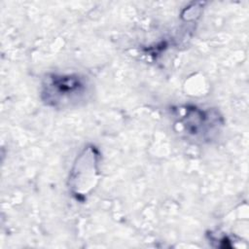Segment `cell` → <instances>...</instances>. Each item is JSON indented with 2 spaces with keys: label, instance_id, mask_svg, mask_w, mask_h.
I'll list each match as a JSON object with an SVG mask.
<instances>
[{
  "label": "cell",
  "instance_id": "6da1fadb",
  "mask_svg": "<svg viewBox=\"0 0 249 249\" xmlns=\"http://www.w3.org/2000/svg\"><path fill=\"white\" fill-rule=\"evenodd\" d=\"M92 94L88 77L78 73H50L41 85V98L46 105L66 109L85 104Z\"/></svg>",
  "mask_w": 249,
  "mask_h": 249
},
{
  "label": "cell",
  "instance_id": "7a4b0ae2",
  "mask_svg": "<svg viewBox=\"0 0 249 249\" xmlns=\"http://www.w3.org/2000/svg\"><path fill=\"white\" fill-rule=\"evenodd\" d=\"M175 125L179 126L188 138L197 142L213 140L221 130L223 120L215 109H202L197 106H182L175 110Z\"/></svg>",
  "mask_w": 249,
  "mask_h": 249
},
{
  "label": "cell",
  "instance_id": "3957f363",
  "mask_svg": "<svg viewBox=\"0 0 249 249\" xmlns=\"http://www.w3.org/2000/svg\"><path fill=\"white\" fill-rule=\"evenodd\" d=\"M98 151L88 146L77 157L69 176V189L77 199H84L94 188L98 176Z\"/></svg>",
  "mask_w": 249,
  "mask_h": 249
}]
</instances>
